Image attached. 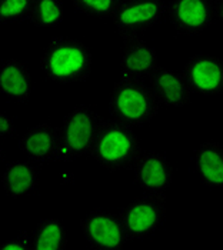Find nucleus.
<instances>
[{
    "label": "nucleus",
    "mask_w": 223,
    "mask_h": 250,
    "mask_svg": "<svg viewBox=\"0 0 223 250\" xmlns=\"http://www.w3.org/2000/svg\"><path fill=\"white\" fill-rule=\"evenodd\" d=\"M40 66L45 75L57 83L83 82L92 72V53L82 42L62 36L46 46Z\"/></svg>",
    "instance_id": "1"
},
{
    "label": "nucleus",
    "mask_w": 223,
    "mask_h": 250,
    "mask_svg": "<svg viewBox=\"0 0 223 250\" xmlns=\"http://www.w3.org/2000/svg\"><path fill=\"white\" fill-rule=\"evenodd\" d=\"M159 109V100L142 80L122 77L113 86L109 112L114 120L128 126H145L156 117Z\"/></svg>",
    "instance_id": "2"
},
{
    "label": "nucleus",
    "mask_w": 223,
    "mask_h": 250,
    "mask_svg": "<svg viewBox=\"0 0 223 250\" xmlns=\"http://www.w3.org/2000/svg\"><path fill=\"white\" fill-rule=\"evenodd\" d=\"M90 154L108 170L126 169L140 156V142L128 125L117 120L102 122Z\"/></svg>",
    "instance_id": "3"
},
{
    "label": "nucleus",
    "mask_w": 223,
    "mask_h": 250,
    "mask_svg": "<svg viewBox=\"0 0 223 250\" xmlns=\"http://www.w3.org/2000/svg\"><path fill=\"white\" fill-rule=\"evenodd\" d=\"M102 122L99 115L88 106L76 107L66 115L60 129L59 160H73L90 153Z\"/></svg>",
    "instance_id": "4"
},
{
    "label": "nucleus",
    "mask_w": 223,
    "mask_h": 250,
    "mask_svg": "<svg viewBox=\"0 0 223 250\" xmlns=\"http://www.w3.org/2000/svg\"><path fill=\"white\" fill-rule=\"evenodd\" d=\"M119 216L129 239H146L159 230L165 222V194H149L139 197L129 203Z\"/></svg>",
    "instance_id": "5"
},
{
    "label": "nucleus",
    "mask_w": 223,
    "mask_h": 250,
    "mask_svg": "<svg viewBox=\"0 0 223 250\" xmlns=\"http://www.w3.org/2000/svg\"><path fill=\"white\" fill-rule=\"evenodd\" d=\"M167 9L163 0H122L113 23L122 38H137L139 33L159 24Z\"/></svg>",
    "instance_id": "6"
},
{
    "label": "nucleus",
    "mask_w": 223,
    "mask_h": 250,
    "mask_svg": "<svg viewBox=\"0 0 223 250\" xmlns=\"http://www.w3.org/2000/svg\"><path fill=\"white\" fill-rule=\"evenodd\" d=\"M80 226L85 239L94 249H122L129 239L120 216L108 210L97 209L88 213L82 219Z\"/></svg>",
    "instance_id": "7"
},
{
    "label": "nucleus",
    "mask_w": 223,
    "mask_h": 250,
    "mask_svg": "<svg viewBox=\"0 0 223 250\" xmlns=\"http://www.w3.org/2000/svg\"><path fill=\"white\" fill-rule=\"evenodd\" d=\"M167 15L178 33L198 36L213 23L216 4L213 0H172L167 7Z\"/></svg>",
    "instance_id": "8"
},
{
    "label": "nucleus",
    "mask_w": 223,
    "mask_h": 250,
    "mask_svg": "<svg viewBox=\"0 0 223 250\" xmlns=\"http://www.w3.org/2000/svg\"><path fill=\"white\" fill-rule=\"evenodd\" d=\"M134 182L148 194H165L172 185L173 167L166 156L157 152L140 153L133 165Z\"/></svg>",
    "instance_id": "9"
},
{
    "label": "nucleus",
    "mask_w": 223,
    "mask_h": 250,
    "mask_svg": "<svg viewBox=\"0 0 223 250\" xmlns=\"http://www.w3.org/2000/svg\"><path fill=\"white\" fill-rule=\"evenodd\" d=\"M183 76L199 95H223V60L210 55H195L186 63Z\"/></svg>",
    "instance_id": "10"
},
{
    "label": "nucleus",
    "mask_w": 223,
    "mask_h": 250,
    "mask_svg": "<svg viewBox=\"0 0 223 250\" xmlns=\"http://www.w3.org/2000/svg\"><path fill=\"white\" fill-rule=\"evenodd\" d=\"M19 147L26 157L37 163L59 160L60 129L50 123H39L20 137Z\"/></svg>",
    "instance_id": "11"
},
{
    "label": "nucleus",
    "mask_w": 223,
    "mask_h": 250,
    "mask_svg": "<svg viewBox=\"0 0 223 250\" xmlns=\"http://www.w3.org/2000/svg\"><path fill=\"white\" fill-rule=\"evenodd\" d=\"M157 67V53L145 40L126 39L120 50V75L125 79L142 80Z\"/></svg>",
    "instance_id": "12"
},
{
    "label": "nucleus",
    "mask_w": 223,
    "mask_h": 250,
    "mask_svg": "<svg viewBox=\"0 0 223 250\" xmlns=\"http://www.w3.org/2000/svg\"><path fill=\"white\" fill-rule=\"evenodd\" d=\"M150 89L160 104L170 107L186 106L193 93L183 75L160 66H157L150 75Z\"/></svg>",
    "instance_id": "13"
},
{
    "label": "nucleus",
    "mask_w": 223,
    "mask_h": 250,
    "mask_svg": "<svg viewBox=\"0 0 223 250\" xmlns=\"http://www.w3.org/2000/svg\"><path fill=\"white\" fill-rule=\"evenodd\" d=\"M0 92L18 102H27L32 92V77L24 63L7 59L0 63Z\"/></svg>",
    "instance_id": "14"
},
{
    "label": "nucleus",
    "mask_w": 223,
    "mask_h": 250,
    "mask_svg": "<svg viewBox=\"0 0 223 250\" xmlns=\"http://www.w3.org/2000/svg\"><path fill=\"white\" fill-rule=\"evenodd\" d=\"M195 166L204 186L223 188V145L203 142L195 152Z\"/></svg>",
    "instance_id": "15"
},
{
    "label": "nucleus",
    "mask_w": 223,
    "mask_h": 250,
    "mask_svg": "<svg viewBox=\"0 0 223 250\" xmlns=\"http://www.w3.org/2000/svg\"><path fill=\"white\" fill-rule=\"evenodd\" d=\"M3 189L12 197L27 196L36 190L39 185V172L27 162H12L6 166L1 177Z\"/></svg>",
    "instance_id": "16"
},
{
    "label": "nucleus",
    "mask_w": 223,
    "mask_h": 250,
    "mask_svg": "<svg viewBox=\"0 0 223 250\" xmlns=\"http://www.w3.org/2000/svg\"><path fill=\"white\" fill-rule=\"evenodd\" d=\"M67 245L66 231L60 220L43 219L32 234V249L62 250Z\"/></svg>",
    "instance_id": "17"
},
{
    "label": "nucleus",
    "mask_w": 223,
    "mask_h": 250,
    "mask_svg": "<svg viewBox=\"0 0 223 250\" xmlns=\"http://www.w3.org/2000/svg\"><path fill=\"white\" fill-rule=\"evenodd\" d=\"M29 20L37 27H53L63 20L62 0H33Z\"/></svg>",
    "instance_id": "18"
},
{
    "label": "nucleus",
    "mask_w": 223,
    "mask_h": 250,
    "mask_svg": "<svg viewBox=\"0 0 223 250\" xmlns=\"http://www.w3.org/2000/svg\"><path fill=\"white\" fill-rule=\"evenodd\" d=\"M73 6L83 15L111 18L116 13L122 0H72Z\"/></svg>",
    "instance_id": "19"
},
{
    "label": "nucleus",
    "mask_w": 223,
    "mask_h": 250,
    "mask_svg": "<svg viewBox=\"0 0 223 250\" xmlns=\"http://www.w3.org/2000/svg\"><path fill=\"white\" fill-rule=\"evenodd\" d=\"M33 0H0V23H16L29 19Z\"/></svg>",
    "instance_id": "20"
},
{
    "label": "nucleus",
    "mask_w": 223,
    "mask_h": 250,
    "mask_svg": "<svg viewBox=\"0 0 223 250\" xmlns=\"http://www.w3.org/2000/svg\"><path fill=\"white\" fill-rule=\"evenodd\" d=\"M32 249V236L27 231L19 233L12 240L0 243V250H29Z\"/></svg>",
    "instance_id": "21"
},
{
    "label": "nucleus",
    "mask_w": 223,
    "mask_h": 250,
    "mask_svg": "<svg viewBox=\"0 0 223 250\" xmlns=\"http://www.w3.org/2000/svg\"><path fill=\"white\" fill-rule=\"evenodd\" d=\"M16 133V125L9 115L0 112V139L13 136Z\"/></svg>",
    "instance_id": "22"
},
{
    "label": "nucleus",
    "mask_w": 223,
    "mask_h": 250,
    "mask_svg": "<svg viewBox=\"0 0 223 250\" xmlns=\"http://www.w3.org/2000/svg\"><path fill=\"white\" fill-rule=\"evenodd\" d=\"M216 16L223 23V0H218V3H216Z\"/></svg>",
    "instance_id": "23"
},
{
    "label": "nucleus",
    "mask_w": 223,
    "mask_h": 250,
    "mask_svg": "<svg viewBox=\"0 0 223 250\" xmlns=\"http://www.w3.org/2000/svg\"><path fill=\"white\" fill-rule=\"evenodd\" d=\"M3 157H4V154H3V150H1V147H0V160H3Z\"/></svg>",
    "instance_id": "24"
}]
</instances>
